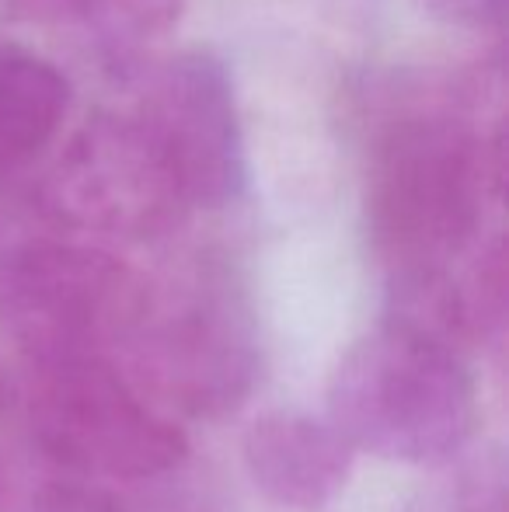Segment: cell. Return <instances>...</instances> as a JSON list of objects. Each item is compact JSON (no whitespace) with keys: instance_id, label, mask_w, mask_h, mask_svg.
Wrapping results in <instances>:
<instances>
[{"instance_id":"cell-15","label":"cell","mask_w":509,"mask_h":512,"mask_svg":"<svg viewBox=\"0 0 509 512\" xmlns=\"http://www.w3.org/2000/svg\"><path fill=\"white\" fill-rule=\"evenodd\" d=\"M436 21L464 32H499L506 21V0H419Z\"/></svg>"},{"instance_id":"cell-13","label":"cell","mask_w":509,"mask_h":512,"mask_svg":"<svg viewBox=\"0 0 509 512\" xmlns=\"http://www.w3.org/2000/svg\"><path fill=\"white\" fill-rule=\"evenodd\" d=\"M412 512H506L503 467L496 460L461 467L454 478L433 488Z\"/></svg>"},{"instance_id":"cell-6","label":"cell","mask_w":509,"mask_h":512,"mask_svg":"<svg viewBox=\"0 0 509 512\" xmlns=\"http://www.w3.org/2000/svg\"><path fill=\"white\" fill-rule=\"evenodd\" d=\"M143 380L196 418L227 415L258 380V342L241 300L224 283H192L175 300L150 304L129 342Z\"/></svg>"},{"instance_id":"cell-14","label":"cell","mask_w":509,"mask_h":512,"mask_svg":"<svg viewBox=\"0 0 509 512\" xmlns=\"http://www.w3.org/2000/svg\"><path fill=\"white\" fill-rule=\"evenodd\" d=\"M46 237H53V223L42 213L35 185L25 178L0 182V272Z\"/></svg>"},{"instance_id":"cell-12","label":"cell","mask_w":509,"mask_h":512,"mask_svg":"<svg viewBox=\"0 0 509 512\" xmlns=\"http://www.w3.org/2000/svg\"><path fill=\"white\" fill-rule=\"evenodd\" d=\"M123 512H234V502L220 481L178 464L143 481V492Z\"/></svg>"},{"instance_id":"cell-7","label":"cell","mask_w":509,"mask_h":512,"mask_svg":"<svg viewBox=\"0 0 509 512\" xmlns=\"http://www.w3.org/2000/svg\"><path fill=\"white\" fill-rule=\"evenodd\" d=\"M136 112L154 133L189 209H224L248 189V143L224 56L182 49L150 67Z\"/></svg>"},{"instance_id":"cell-10","label":"cell","mask_w":509,"mask_h":512,"mask_svg":"<svg viewBox=\"0 0 509 512\" xmlns=\"http://www.w3.org/2000/svg\"><path fill=\"white\" fill-rule=\"evenodd\" d=\"M185 4L189 0H91L81 28H88L109 74L133 77L157 63V49L182 21Z\"/></svg>"},{"instance_id":"cell-8","label":"cell","mask_w":509,"mask_h":512,"mask_svg":"<svg viewBox=\"0 0 509 512\" xmlns=\"http://www.w3.org/2000/svg\"><path fill=\"white\" fill-rule=\"evenodd\" d=\"M245 467L269 502L314 512L346 488L353 450L328 418L269 411L248 429Z\"/></svg>"},{"instance_id":"cell-1","label":"cell","mask_w":509,"mask_h":512,"mask_svg":"<svg viewBox=\"0 0 509 512\" xmlns=\"http://www.w3.org/2000/svg\"><path fill=\"white\" fill-rule=\"evenodd\" d=\"M503 56L450 77H401L370 108L363 216L387 279L457 272L499 230Z\"/></svg>"},{"instance_id":"cell-16","label":"cell","mask_w":509,"mask_h":512,"mask_svg":"<svg viewBox=\"0 0 509 512\" xmlns=\"http://www.w3.org/2000/svg\"><path fill=\"white\" fill-rule=\"evenodd\" d=\"M18 18L39 25H84L91 0H4Z\"/></svg>"},{"instance_id":"cell-11","label":"cell","mask_w":509,"mask_h":512,"mask_svg":"<svg viewBox=\"0 0 509 512\" xmlns=\"http://www.w3.org/2000/svg\"><path fill=\"white\" fill-rule=\"evenodd\" d=\"M0 512H123L95 478L42 457L32 443L0 453Z\"/></svg>"},{"instance_id":"cell-2","label":"cell","mask_w":509,"mask_h":512,"mask_svg":"<svg viewBox=\"0 0 509 512\" xmlns=\"http://www.w3.org/2000/svg\"><path fill=\"white\" fill-rule=\"evenodd\" d=\"M478 418L461 352L381 324L335 366L328 422L349 450L398 464H447Z\"/></svg>"},{"instance_id":"cell-4","label":"cell","mask_w":509,"mask_h":512,"mask_svg":"<svg viewBox=\"0 0 509 512\" xmlns=\"http://www.w3.org/2000/svg\"><path fill=\"white\" fill-rule=\"evenodd\" d=\"M28 443L84 478L150 481L185 464V432L109 359L32 366Z\"/></svg>"},{"instance_id":"cell-3","label":"cell","mask_w":509,"mask_h":512,"mask_svg":"<svg viewBox=\"0 0 509 512\" xmlns=\"http://www.w3.org/2000/svg\"><path fill=\"white\" fill-rule=\"evenodd\" d=\"M147 304V279L95 244L46 237L0 272V331L32 366L109 359Z\"/></svg>"},{"instance_id":"cell-5","label":"cell","mask_w":509,"mask_h":512,"mask_svg":"<svg viewBox=\"0 0 509 512\" xmlns=\"http://www.w3.org/2000/svg\"><path fill=\"white\" fill-rule=\"evenodd\" d=\"M32 185L53 230L154 241L192 213L136 108L98 112L81 122Z\"/></svg>"},{"instance_id":"cell-9","label":"cell","mask_w":509,"mask_h":512,"mask_svg":"<svg viewBox=\"0 0 509 512\" xmlns=\"http://www.w3.org/2000/svg\"><path fill=\"white\" fill-rule=\"evenodd\" d=\"M74 88L49 56L0 42V182L21 178L67 126Z\"/></svg>"},{"instance_id":"cell-17","label":"cell","mask_w":509,"mask_h":512,"mask_svg":"<svg viewBox=\"0 0 509 512\" xmlns=\"http://www.w3.org/2000/svg\"><path fill=\"white\" fill-rule=\"evenodd\" d=\"M4 418H7V387L0 380V432H4ZM0 453H4V446H0Z\"/></svg>"}]
</instances>
